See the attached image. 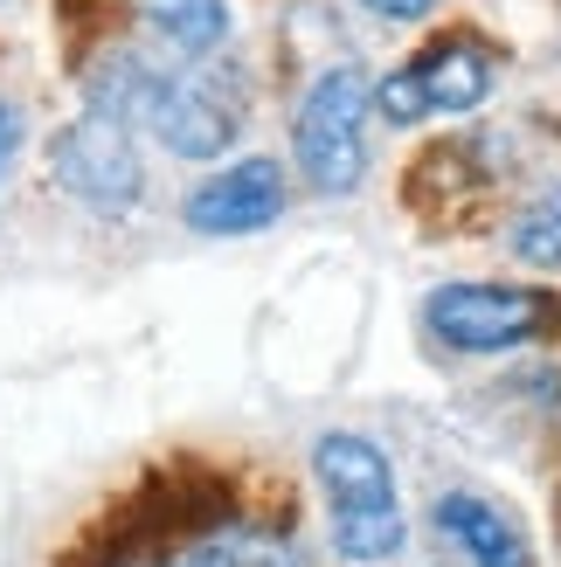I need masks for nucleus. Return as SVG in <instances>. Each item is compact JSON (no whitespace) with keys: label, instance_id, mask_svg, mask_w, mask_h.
I'll return each instance as SVG.
<instances>
[{"label":"nucleus","instance_id":"f257e3e1","mask_svg":"<svg viewBox=\"0 0 561 567\" xmlns=\"http://www.w3.org/2000/svg\"><path fill=\"white\" fill-rule=\"evenodd\" d=\"M313 471L326 485V519H333V547L347 560H388L402 554L409 519L396 498V471H388L381 443L354 436V430H326L313 443Z\"/></svg>","mask_w":561,"mask_h":567},{"label":"nucleus","instance_id":"f03ea898","mask_svg":"<svg viewBox=\"0 0 561 567\" xmlns=\"http://www.w3.org/2000/svg\"><path fill=\"white\" fill-rule=\"evenodd\" d=\"M368 104H375L368 76L347 63L305 83L298 118H292V153H298L305 187L319 194L360 187V174H368Z\"/></svg>","mask_w":561,"mask_h":567},{"label":"nucleus","instance_id":"7ed1b4c3","mask_svg":"<svg viewBox=\"0 0 561 567\" xmlns=\"http://www.w3.org/2000/svg\"><path fill=\"white\" fill-rule=\"evenodd\" d=\"M561 319V305L534 284H437L424 298V326L430 339L458 353H507V347H527L541 339L548 326Z\"/></svg>","mask_w":561,"mask_h":567},{"label":"nucleus","instance_id":"20e7f679","mask_svg":"<svg viewBox=\"0 0 561 567\" xmlns=\"http://www.w3.org/2000/svg\"><path fill=\"white\" fill-rule=\"evenodd\" d=\"M146 125H153L160 146L181 153V159H215V153H230L236 132H243V83H236V70H222V63H208V55H194L187 70L160 76V83H153V104H146Z\"/></svg>","mask_w":561,"mask_h":567},{"label":"nucleus","instance_id":"39448f33","mask_svg":"<svg viewBox=\"0 0 561 567\" xmlns=\"http://www.w3.org/2000/svg\"><path fill=\"white\" fill-rule=\"evenodd\" d=\"M49 166H55V181H63L70 202H83L91 215H132L139 194H146V166H139L132 125L98 111V104L83 111L76 125L55 132Z\"/></svg>","mask_w":561,"mask_h":567},{"label":"nucleus","instance_id":"423d86ee","mask_svg":"<svg viewBox=\"0 0 561 567\" xmlns=\"http://www.w3.org/2000/svg\"><path fill=\"white\" fill-rule=\"evenodd\" d=\"M492 55L471 42V35H451L437 42L430 55L402 63L396 76L375 91V111L388 125H416V118H443V111H479L492 97Z\"/></svg>","mask_w":561,"mask_h":567},{"label":"nucleus","instance_id":"0eeeda50","mask_svg":"<svg viewBox=\"0 0 561 567\" xmlns=\"http://www.w3.org/2000/svg\"><path fill=\"white\" fill-rule=\"evenodd\" d=\"M277 215H285V166L277 159H236L187 194L194 236H249V229H271Z\"/></svg>","mask_w":561,"mask_h":567},{"label":"nucleus","instance_id":"6e6552de","mask_svg":"<svg viewBox=\"0 0 561 567\" xmlns=\"http://www.w3.org/2000/svg\"><path fill=\"white\" fill-rule=\"evenodd\" d=\"M437 533L451 540L465 567H534V547L520 540V526L479 492H451L437 498Z\"/></svg>","mask_w":561,"mask_h":567},{"label":"nucleus","instance_id":"1a4fd4ad","mask_svg":"<svg viewBox=\"0 0 561 567\" xmlns=\"http://www.w3.org/2000/svg\"><path fill=\"white\" fill-rule=\"evenodd\" d=\"M181 567H313L285 533H264V526H222L208 540H194L181 554Z\"/></svg>","mask_w":561,"mask_h":567},{"label":"nucleus","instance_id":"9d476101","mask_svg":"<svg viewBox=\"0 0 561 567\" xmlns=\"http://www.w3.org/2000/svg\"><path fill=\"white\" fill-rule=\"evenodd\" d=\"M139 14L181 55H215L230 42V0H139Z\"/></svg>","mask_w":561,"mask_h":567},{"label":"nucleus","instance_id":"9b49d317","mask_svg":"<svg viewBox=\"0 0 561 567\" xmlns=\"http://www.w3.org/2000/svg\"><path fill=\"white\" fill-rule=\"evenodd\" d=\"M507 243H513L520 264H548V270H561V181H554L548 194H534V202L513 215Z\"/></svg>","mask_w":561,"mask_h":567},{"label":"nucleus","instance_id":"f8f14e48","mask_svg":"<svg viewBox=\"0 0 561 567\" xmlns=\"http://www.w3.org/2000/svg\"><path fill=\"white\" fill-rule=\"evenodd\" d=\"M14 153H21V111L0 97V181H8V166H14Z\"/></svg>","mask_w":561,"mask_h":567},{"label":"nucleus","instance_id":"ddd939ff","mask_svg":"<svg viewBox=\"0 0 561 567\" xmlns=\"http://www.w3.org/2000/svg\"><path fill=\"white\" fill-rule=\"evenodd\" d=\"M368 14H381V21H424L437 0H360Z\"/></svg>","mask_w":561,"mask_h":567}]
</instances>
